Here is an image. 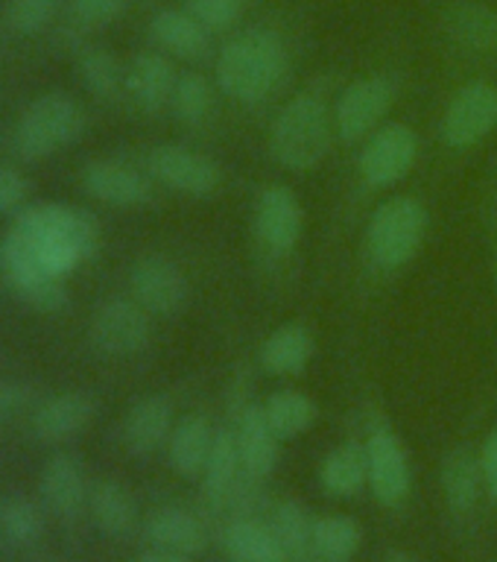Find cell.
I'll list each match as a JSON object with an SVG mask.
<instances>
[{
  "label": "cell",
  "mask_w": 497,
  "mask_h": 562,
  "mask_svg": "<svg viewBox=\"0 0 497 562\" xmlns=\"http://www.w3.org/2000/svg\"><path fill=\"white\" fill-rule=\"evenodd\" d=\"M290 68L287 47L279 33L267 26L244 30L228 38L217 56L219 91L237 103L255 105L275 94Z\"/></svg>",
  "instance_id": "cell-1"
},
{
  "label": "cell",
  "mask_w": 497,
  "mask_h": 562,
  "mask_svg": "<svg viewBox=\"0 0 497 562\" xmlns=\"http://www.w3.org/2000/svg\"><path fill=\"white\" fill-rule=\"evenodd\" d=\"M12 235L24 240L53 276H68L97 249L100 232L86 211L70 205H35L18 217Z\"/></svg>",
  "instance_id": "cell-2"
},
{
  "label": "cell",
  "mask_w": 497,
  "mask_h": 562,
  "mask_svg": "<svg viewBox=\"0 0 497 562\" xmlns=\"http://www.w3.org/2000/svg\"><path fill=\"white\" fill-rule=\"evenodd\" d=\"M334 135V114L323 97L296 94L284 103L270 126V153L281 167L305 173L328 156Z\"/></svg>",
  "instance_id": "cell-3"
},
{
  "label": "cell",
  "mask_w": 497,
  "mask_h": 562,
  "mask_svg": "<svg viewBox=\"0 0 497 562\" xmlns=\"http://www.w3.org/2000/svg\"><path fill=\"white\" fill-rule=\"evenodd\" d=\"M86 130L82 105L68 94L38 97L30 103L15 126V149L24 158H47L59 149L70 147Z\"/></svg>",
  "instance_id": "cell-4"
},
{
  "label": "cell",
  "mask_w": 497,
  "mask_h": 562,
  "mask_svg": "<svg viewBox=\"0 0 497 562\" xmlns=\"http://www.w3.org/2000/svg\"><path fill=\"white\" fill-rule=\"evenodd\" d=\"M428 232V211L416 196H393L372 214L366 246L372 261L384 270H398L419 252Z\"/></svg>",
  "instance_id": "cell-5"
},
{
  "label": "cell",
  "mask_w": 497,
  "mask_h": 562,
  "mask_svg": "<svg viewBox=\"0 0 497 562\" xmlns=\"http://www.w3.org/2000/svg\"><path fill=\"white\" fill-rule=\"evenodd\" d=\"M393 79L384 77V74L354 79V82L342 91L337 105H334V130H337L340 140H346V144L369 138L372 132L384 126L386 114L393 112Z\"/></svg>",
  "instance_id": "cell-6"
},
{
  "label": "cell",
  "mask_w": 497,
  "mask_h": 562,
  "mask_svg": "<svg viewBox=\"0 0 497 562\" xmlns=\"http://www.w3.org/2000/svg\"><path fill=\"white\" fill-rule=\"evenodd\" d=\"M0 263H3V272H7V281L12 284V290H15L18 296L24 299L30 307L42 311V314H56V311H61V307L68 305V290H65L61 276H53V272L38 261V255H35L21 237L12 235V232H9V237L3 240Z\"/></svg>",
  "instance_id": "cell-7"
},
{
  "label": "cell",
  "mask_w": 497,
  "mask_h": 562,
  "mask_svg": "<svg viewBox=\"0 0 497 562\" xmlns=\"http://www.w3.org/2000/svg\"><path fill=\"white\" fill-rule=\"evenodd\" d=\"M419 158V135L407 123H384L363 144L360 176L369 188H393L407 179Z\"/></svg>",
  "instance_id": "cell-8"
},
{
  "label": "cell",
  "mask_w": 497,
  "mask_h": 562,
  "mask_svg": "<svg viewBox=\"0 0 497 562\" xmlns=\"http://www.w3.org/2000/svg\"><path fill=\"white\" fill-rule=\"evenodd\" d=\"M497 130V86L486 79L465 82L445 109L442 140L448 147L465 149L481 144Z\"/></svg>",
  "instance_id": "cell-9"
},
{
  "label": "cell",
  "mask_w": 497,
  "mask_h": 562,
  "mask_svg": "<svg viewBox=\"0 0 497 562\" xmlns=\"http://www.w3.org/2000/svg\"><path fill=\"white\" fill-rule=\"evenodd\" d=\"M149 314L135 299H109L91 319V342L109 358H132L149 346Z\"/></svg>",
  "instance_id": "cell-10"
},
{
  "label": "cell",
  "mask_w": 497,
  "mask_h": 562,
  "mask_svg": "<svg viewBox=\"0 0 497 562\" xmlns=\"http://www.w3.org/2000/svg\"><path fill=\"white\" fill-rule=\"evenodd\" d=\"M153 179L184 196H211L223 184V170L214 158L179 144H161L147 156Z\"/></svg>",
  "instance_id": "cell-11"
},
{
  "label": "cell",
  "mask_w": 497,
  "mask_h": 562,
  "mask_svg": "<svg viewBox=\"0 0 497 562\" xmlns=\"http://www.w3.org/2000/svg\"><path fill=\"white\" fill-rule=\"evenodd\" d=\"M369 486L384 507H402L413 486V472L404 442L389 428H375L366 439Z\"/></svg>",
  "instance_id": "cell-12"
},
{
  "label": "cell",
  "mask_w": 497,
  "mask_h": 562,
  "mask_svg": "<svg viewBox=\"0 0 497 562\" xmlns=\"http://www.w3.org/2000/svg\"><path fill=\"white\" fill-rule=\"evenodd\" d=\"M305 211L287 184L263 188L255 202V235L272 255H290L302 240Z\"/></svg>",
  "instance_id": "cell-13"
},
{
  "label": "cell",
  "mask_w": 497,
  "mask_h": 562,
  "mask_svg": "<svg viewBox=\"0 0 497 562\" xmlns=\"http://www.w3.org/2000/svg\"><path fill=\"white\" fill-rule=\"evenodd\" d=\"M132 299L153 316H176L188 302V279L161 255L140 258L129 272Z\"/></svg>",
  "instance_id": "cell-14"
},
{
  "label": "cell",
  "mask_w": 497,
  "mask_h": 562,
  "mask_svg": "<svg viewBox=\"0 0 497 562\" xmlns=\"http://www.w3.org/2000/svg\"><path fill=\"white\" fill-rule=\"evenodd\" d=\"M82 188L88 196H94L103 205L114 209H135L149 200V179L138 173L135 167H126L121 161H91L82 173Z\"/></svg>",
  "instance_id": "cell-15"
},
{
  "label": "cell",
  "mask_w": 497,
  "mask_h": 562,
  "mask_svg": "<svg viewBox=\"0 0 497 562\" xmlns=\"http://www.w3.org/2000/svg\"><path fill=\"white\" fill-rule=\"evenodd\" d=\"M94 413L97 404L88 393H79V390L56 393L38 404V411L33 413V434L44 442H65L82 434L94 419Z\"/></svg>",
  "instance_id": "cell-16"
},
{
  "label": "cell",
  "mask_w": 497,
  "mask_h": 562,
  "mask_svg": "<svg viewBox=\"0 0 497 562\" xmlns=\"http://www.w3.org/2000/svg\"><path fill=\"white\" fill-rule=\"evenodd\" d=\"M279 442L275 430L270 428V419L261 404H249L240 419H237V448H240V465L255 481L270 477L275 463H279Z\"/></svg>",
  "instance_id": "cell-17"
},
{
  "label": "cell",
  "mask_w": 497,
  "mask_h": 562,
  "mask_svg": "<svg viewBox=\"0 0 497 562\" xmlns=\"http://www.w3.org/2000/svg\"><path fill=\"white\" fill-rule=\"evenodd\" d=\"M173 434V404L165 395H147L132 404L123 419V442L132 454L147 457L165 446Z\"/></svg>",
  "instance_id": "cell-18"
},
{
  "label": "cell",
  "mask_w": 497,
  "mask_h": 562,
  "mask_svg": "<svg viewBox=\"0 0 497 562\" xmlns=\"http://www.w3.org/2000/svg\"><path fill=\"white\" fill-rule=\"evenodd\" d=\"M214 437H217V430L202 413H191L176 422L173 434L167 439V457H170L173 472L188 481L202 477L211 448H214Z\"/></svg>",
  "instance_id": "cell-19"
},
{
  "label": "cell",
  "mask_w": 497,
  "mask_h": 562,
  "mask_svg": "<svg viewBox=\"0 0 497 562\" xmlns=\"http://www.w3.org/2000/svg\"><path fill=\"white\" fill-rule=\"evenodd\" d=\"M176 68L165 53H138L126 68V94L147 112H158L173 100Z\"/></svg>",
  "instance_id": "cell-20"
},
{
  "label": "cell",
  "mask_w": 497,
  "mask_h": 562,
  "mask_svg": "<svg viewBox=\"0 0 497 562\" xmlns=\"http://www.w3.org/2000/svg\"><path fill=\"white\" fill-rule=\"evenodd\" d=\"M42 495L56 516H79V509L86 507L88 486L86 472H82V463H79L77 454L59 451V454H53L47 460L42 474Z\"/></svg>",
  "instance_id": "cell-21"
},
{
  "label": "cell",
  "mask_w": 497,
  "mask_h": 562,
  "mask_svg": "<svg viewBox=\"0 0 497 562\" xmlns=\"http://www.w3.org/2000/svg\"><path fill=\"white\" fill-rule=\"evenodd\" d=\"M147 539L158 551L182 553V557H196L208 548V530L200 518L179 507L156 509L147 518Z\"/></svg>",
  "instance_id": "cell-22"
},
{
  "label": "cell",
  "mask_w": 497,
  "mask_h": 562,
  "mask_svg": "<svg viewBox=\"0 0 497 562\" xmlns=\"http://www.w3.org/2000/svg\"><path fill=\"white\" fill-rule=\"evenodd\" d=\"M149 33H153L158 47H165L176 59L196 61L211 47V33L188 9H161L149 21Z\"/></svg>",
  "instance_id": "cell-23"
},
{
  "label": "cell",
  "mask_w": 497,
  "mask_h": 562,
  "mask_svg": "<svg viewBox=\"0 0 497 562\" xmlns=\"http://www.w3.org/2000/svg\"><path fill=\"white\" fill-rule=\"evenodd\" d=\"M223 548L231 562H287L275 530L255 518H235L223 530Z\"/></svg>",
  "instance_id": "cell-24"
},
{
  "label": "cell",
  "mask_w": 497,
  "mask_h": 562,
  "mask_svg": "<svg viewBox=\"0 0 497 562\" xmlns=\"http://www.w3.org/2000/svg\"><path fill=\"white\" fill-rule=\"evenodd\" d=\"M314 355V337L302 323L275 328L261 346V363L272 375H302Z\"/></svg>",
  "instance_id": "cell-25"
},
{
  "label": "cell",
  "mask_w": 497,
  "mask_h": 562,
  "mask_svg": "<svg viewBox=\"0 0 497 562\" xmlns=\"http://www.w3.org/2000/svg\"><path fill=\"white\" fill-rule=\"evenodd\" d=\"M319 483H323V490L328 495L354 498L369 483L366 446L346 442V446L334 448L331 454L323 460V465H319Z\"/></svg>",
  "instance_id": "cell-26"
},
{
  "label": "cell",
  "mask_w": 497,
  "mask_h": 562,
  "mask_svg": "<svg viewBox=\"0 0 497 562\" xmlns=\"http://www.w3.org/2000/svg\"><path fill=\"white\" fill-rule=\"evenodd\" d=\"M483 474L481 457L468 451V448H454L442 463V492H445L448 507L454 509L456 516L472 513L481 495Z\"/></svg>",
  "instance_id": "cell-27"
},
{
  "label": "cell",
  "mask_w": 497,
  "mask_h": 562,
  "mask_svg": "<svg viewBox=\"0 0 497 562\" xmlns=\"http://www.w3.org/2000/svg\"><path fill=\"white\" fill-rule=\"evenodd\" d=\"M88 509H91L94 525L105 536H114V539L132 533L135 518H138V509H135L129 490L117 481L94 483V490L88 492Z\"/></svg>",
  "instance_id": "cell-28"
},
{
  "label": "cell",
  "mask_w": 497,
  "mask_h": 562,
  "mask_svg": "<svg viewBox=\"0 0 497 562\" xmlns=\"http://www.w3.org/2000/svg\"><path fill=\"white\" fill-rule=\"evenodd\" d=\"M363 544V527L346 513L314 518V557L319 562H351Z\"/></svg>",
  "instance_id": "cell-29"
},
{
  "label": "cell",
  "mask_w": 497,
  "mask_h": 562,
  "mask_svg": "<svg viewBox=\"0 0 497 562\" xmlns=\"http://www.w3.org/2000/svg\"><path fill=\"white\" fill-rule=\"evenodd\" d=\"M263 413L270 419V428L275 430V437L284 442V439L302 437L305 430H310L319 419V407L307 393H298V390H279L272 393L263 404Z\"/></svg>",
  "instance_id": "cell-30"
},
{
  "label": "cell",
  "mask_w": 497,
  "mask_h": 562,
  "mask_svg": "<svg viewBox=\"0 0 497 562\" xmlns=\"http://www.w3.org/2000/svg\"><path fill=\"white\" fill-rule=\"evenodd\" d=\"M240 472H244V465H240L237 434H231V430L226 428L217 430L214 448H211V454H208V463H205V472H202L205 495H208L214 504H223V501L235 492Z\"/></svg>",
  "instance_id": "cell-31"
},
{
  "label": "cell",
  "mask_w": 497,
  "mask_h": 562,
  "mask_svg": "<svg viewBox=\"0 0 497 562\" xmlns=\"http://www.w3.org/2000/svg\"><path fill=\"white\" fill-rule=\"evenodd\" d=\"M448 30L465 50H497V12L483 3H460L448 18Z\"/></svg>",
  "instance_id": "cell-32"
},
{
  "label": "cell",
  "mask_w": 497,
  "mask_h": 562,
  "mask_svg": "<svg viewBox=\"0 0 497 562\" xmlns=\"http://www.w3.org/2000/svg\"><path fill=\"white\" fill-rule=\"evenodd\" d=\"M272 530L290 560L314 557V518L307 516L298 501H281L272 513Z\"/></svg>",
  "instance_id": "cell-33"
},
{
  "label": "cell",
  "mask_w": 497,
  "mask_h": 562,
  "mask_svg": "<svg viewBox=\"0 0 497 562\" xmlns=\"http://www.w3.org/2000/svg\"><path fill=\"white\" fill-rule=\"evenodd\" d=\"M79 77L100 100H117L126 91V70L114 59V53L103 47H91L79 56Z\"/></svg>",
  "instance_id": "cell-34"
},
{
  "label": "cell",
  "mask_w": 497,
  "mask_h": 562,
  "mask_svg": "<svg viewBox=\"0 0 497 562\" xmlns=\"http://www.w3.org/2000/svg\"><path fill=\"white\" fill-rule=\"evenodd\" d=\"M42 509L35 507V501L26 495H7L0 501V533L9 542L30 544L42 536Z\"/></svg>",
  "instance_id": "cell-35"
},
{
  "label": "cell",
  "mask_w": 497,
  "mask_h": 562,
  "mask_svg": "<svg viewBox=\"0 0 497 562\" xmlns=\"http://www.w3.org/2000/svg\"><path fill=\"white\" fill-rule=\"evenodd\" d=\"M211 103H214V88H211V82L202 77V74L188 70V74H182V77L176 79L170 105H173V112L179 121L196 126V123H202L208 117Z\"/></svg>",
  "instance_id": "cell-36"
},
{
  "label": "cell",
  "mask_w": 497,
  "mask_h": 562,
  "mask_svg": "<svg viewBox=\"0 0 497 562\" xmlns=\"http://www.w3.org/2000/svg\"><path fill=\"white\" fill-rule=\"evenodd\" d=\"M59 7L61 0H9L7 21L12 26V33L35 35L50 24Z\"/></svg>",
  "instance_id": "cell-37"
},
{
  "label": "cell",
  "mask_w": 497,
  "mask_h": 562,
  "mask_svg": "<svg viewBox=\"0 0 497 562\" xmlns=\"http://www.w3.org/2000/svg\"><path fill=\"white\" fill-rule=\"evenodd\" d=\"M246 0H188V12L200 21L208 33H223L235 26L244 15Z\"/></svg>",
  "instance_id": "cell-38"
},
{
  "label": "cell",
  "mask_w": 497,
  "mask_h": 562,
  "mask_svg": "<svg viewBox=\"0 0 497 562\" xmlns=\"http://www.w3.org/2000/svg\"><path fill=\"white\" fill-rule=\"evenodd\" d=\"M129 0H70V21L82 30H94L117 21Z\"/></svg>",
  "instance_id": "cell-39"
},
{
  "label": "cell",
  "mask_w": 497,
  "mask_h": 562,
  "mask_svg": "<svg viewBox=\"0 0 497 562\" xmlns=\"http://www.w3.org/2000/svg\"><path fill=\"white\" fill-rule=\"evenodd\" d=\"M26 200V179L15 167H0V214L18 211Z\"/></svg>",
  "instance_id": "cell-40"
},
{
  "label": "cell",
  "mask_w": 497,
  "mask_h": 562,
  "mask_svg": "<svg viewBox=\"0 0 497 562\" xmlns=\"http://www.w3.org/2000/svg\"><path fill=\"white\" fill-rule=\"evenodd\" d=\"M30 402H33V386L24 381H12V378H0V419L12 416Z\"/></svg>",
  "instance_id": "cell-41"
},
{
  "label": "cell",
  "mask_w": 497,
  "mask_h": 562,
  "mask_svg": "<svg viewBox=\"0 0 497 562\" xmlns=\"http://www.w3.org/2000/svg\"><path fill=\"white\" fill-rule=\"evenodd\" d=\"M481 465H483V474H486V477H489V474L497 469V428L492 430L489 437H486V442H483Z\"/></svg>",
  "instance_id": "cell-42"
},
{
  "label": "cell",
  "mask_w": 497,
  "mask_h": 562,
  "mask_svg": "<svg viewBox=\"0 0 497 562\" xmlns=\"http://www.w3.org/2000/svg\"><path fill=\"white\" fill-rule=\"evenodd\" d=\"M138 562H191V557H182V553H170V551H158V548H153V551L140 553Z\"/></svg>",
  "instance_id": "cell-43"
},
{
  "label": "cell",
  "mask_w": 497,
  "mask_h": 562,
  "mask_svg": "<svg viewBox=\"0 0 497 562\" xmlns=\"http://www.w3.org/2000/svg\"><path fill=\"white\" fill-rule=\"evenodd\" d=\"M386 562H416L410 553H393V557H386Z\"/></svg>",
  "instance_id": "cell-44"
},
{
  "label": "cell",
  "mask_w": 497,
  "mask_h": 562,
  "mask_svg": "<svg viewBox=\"0 0 497 562\" xmlns=\"http://www.w3.org/2000/svg\"><path fill=\"white\" fill-rule=\"evenodd\" d=\"M486 481H489V492H492V498L497 501V469H495V472L489 474V477H486Z\"/></svg>",
  "instance_id": "cell-45"
},
{
  "label": "cell",
  "mask_w": 497,
  "mask_h": 562,
  "mask_svg": "<svg viewBox=\"0 0 497 562\" xmlns=\"http://www.w3.org/2000/svg\"><path fill=\"white\" fill-rule=\"evenodd\" d=\"M495 281H497V270H495Z\"/></svg>",
  "instance_id": "cell-46"
}]
</instances>
